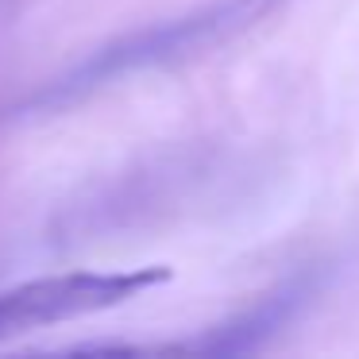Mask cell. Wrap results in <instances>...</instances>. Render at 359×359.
Listing matches in <instances>:
<instances>
[{
  "mask_svg": "<svg viewBox=\"0 0 359 359\" xmlns=\"http://www.w3.org/2000/svg\"><path fill=\"white\" fill-rule=\"evenodd\" d=\"M278 0H212L205 8L189 12L182 20H166V24L143 27V32L128 35V39L112 43V47L97 50L93 58L78 66L70 78H62L47 97H74L81 89L104 86L112 78H124L132 70L143 66H163V62H178V58L201 55L212 50L217 43L240 35L243 27L259 24Z\"/></svg>",
  "mask_w": 359,
  "mask_h": 359,
  "instance_id": "obj_1",
  "label": "cell"
},
{
  "mask_svg": "<svg viewBox=\"0 0 359 359\" xmlns=\"http://www.w3.org/2000/svg\"><path fill=\"white\" fill-rule=\"evenodd\" d=\"M170 282L166 266H135V271H78V274H50V278H32L20 286L0 290V340L32 328L62 325V320H78L101 309H116V305L132 302V297L147 294V290Z\"/></svg>",
  "mask_w": 359,
  "mask_h": 359,
  "instance_id": "obj_2",
  "label": "cell"
},
{
  "mask_svg": "<svg viewBox=\"0 0 359 359\" xmlns=\"http://www.w3.org/2000/svg\"><path fill=\"white\" fill-rule=\"evenodd\" d=\"M305 297V290L297 286V282H290L286 290H278V294L263 297V302L255 305L251 313H243V317H236L232 325H220L212 336H205V340H197L194 348L197 351H251L263 344V336H271L274 328H282L290 320V313L297 309V302Z\"/></svg>",
  "mask_w": 359,
  "mask_h": 359,
  "instance_id": "obj_3",
  "label": "cell"
}]
</instances>
